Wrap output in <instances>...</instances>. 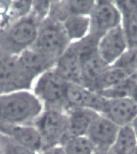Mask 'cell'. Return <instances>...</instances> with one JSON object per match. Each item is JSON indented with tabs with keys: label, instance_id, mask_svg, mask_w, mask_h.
I'll return each instance as SVG.
<instances>
[{
	"label": "cell",
	"instance_id": "obj_1",
	"mask_svg": "<svg viewBox=\"0 0 137 154\" xmlns=\"http://www.w3.org/2000/svg\"><path fill=\"white\" fill-rule=\"evenodd\" d=\"M43 106L32 91L0 95V126L33 125Z\"/></svg>",
	"mask_w": 137,
	"mask_h": 154
},
{
	"label": "cell",
	"instance_id": "obj_2",
	"mask_svg": "<svg viewBox=\"0 0 137 154\" xmlns=\"http://www.w3.org/2000/svg\"><path fill=\"white\" fill-rule=\"evenodd\" d=\"M39 24L31 16L0 29V51L19 56L35 42Z\"/></svg>",
	"mask_w": 137,
	"mask_h": 154
},
{
	"label": "cell",
	"instance_id": "obj_3",
	"mask_svg": "<svg viewBox=\"0 0 137 154\" xmlns=\"http://www.w3.org/2000/svg\"><path fill=\"white\" fill-rule=\"evenodd\" d=\"M68 84L53 68L35 79L31 91L43 104V109L67 112L69 108L67 101Z\"/></svg>",
	"mask_w": 137,
	"mask_h": 154
},
{
	"label": "cell",
	"instance_id": "obj_4",
	"mask_svg": "<svg viewBox=\"0 0 137 154\" xmlns=\"http://www.w3.org/2000/svg\"><path fill=\"white\" fill-rule=\"evenodd\" d=\"M41 137L43 149L62 145L67 137V116L64 111L43 109L34 122Z\"/></svg>",
	"mask_w": 137,
	"mask_h": 154
},
{
	"label": "cell",
	"instance_id": "obj_5",
	"mask_svg": "<svg viewBox=\"0 0 137 154\" xmlns=\"http://www.w3.org/2000/svg\"><path fill=\"white\" fill-rule=\"evenodd\" d=\"M35 79L26 72L19 56L0 51V95L18 91H31Z\"/></svg>",
	"mask_w": 137,
	"mask_h": 154
},
{
	"label": "cell",
	"instance_id": "obj_6",
	"mask_svg": "<svg viewBox=\"0 0 137 154\" xmlns=\"http://www.w3.org/2000/svg\"><path fill=\"white\" fill-rule=\"evenodd\" d=\"M71 44L62 23L47 18L38 26L32 48L58 60Z\"/></svg>",
	"mask_w": 137,
	"mask_h": 154
},
{
	"label": "cell",
	"instance_id": "obj_7",
	"mask_svg": "<svg viewBox=\"0 0 137 154\" xmlns=\"http://www.w3.org/2000/svg\"><path fill=\"white\" fill-rule=\"evenodd\" d=\"M90 18V34L100 38L111 30L121 25L122 16L115 1H96Z\"/></svg>",
	"mask_w": 137,
	"mask_h": 154
},
{
	"label": "cell",
	"instance_id": "obj_8",
	"mask_svg": "<svg viewBox=\"0 0 137 154\" xmlns=\"http://www.w3.org/2000/svg\"><path fill=\"white\" fill-rule=\"evenodd\" d=\"M120 128L99 113L91 123L86 137L93 145L95 152L107 154L112 146Z\"/></svg>",
	"mask_w": 137,
	"mask_h": 154
},
{
	"label": "cell",
	"instance_id": "obj_9",
	"mask_svg": "<svg viewBox=\"0 0 137 154\" xmlns=\"http://www.w3.org/2000/svg\"><path fill=\"white\" fill-rule=\"evenodd\" d=\"M100 114L119 128L130 126L137 116V103L130 97L106 99Z\"/></svg>",
	"mask_w": 137,
	"mask_h": 154
},
{
	"label": "cell",
	"instance_id": "obj_10",
	"mask_svg": "<svg viewBox=\"0 0 137 154\" xmlns=\"http://www.w3.org/2000/svg\"><path fill=\"white\" fill-rule=\"evenodd\" d=\"M128 48L121 25L103 35L99 40V55L109 66L114 64Z\"/></svg>",
	"mask_w": 137,
	"mask_h": 154
},
{
	"label": "cell",
	"instance_id": "obj_11",
	"mask_svg": "<svg viewBox=\"0 0 137 154\" xmlns=\"http://www.w3.org/2000/svg\"><path fill=\"white\" fill-rule=\"evenodd\" d=\"M106 99L82 84H69L67 90V101L69 108L92 110L100 114Z\"/></svg>",
	"mask_w": 137,
	"mask_h": 154
},
{
	"label": "cell",
	"instance_id": "obj_12",
	"mask_svg": "<svg viewBox=\"0 0 137 154\" xmlns=\"http://www.w3.org/2000/svg\"><path fill=\"white\" fill-rule=\"evenodd\" d=\"M54 68L67 83L82 84L81 60L73 43L58 59Z\"/></svg>",
	"mask_w": 137,
	"mask_h": 154
},
{
	"label": "cell",
	"instance_id": "obj_13",
	"mask_svg": "<svg viewBox=\"0 0 137 154\" xmlns=\"http://www.w3.org/2000/svg\"><path fill=\"white\" fill-rule=\"evenodd\" d=\"M0 133L37 153L43 149L41 137L34 125H2L0 126Z\"/></svg>",
	"mask_w": 137,
	"mask_h": 154
},
{
	"label": "cell",
	"instance_id": "obj_14",
	"mask_svg": "<svg viewBox=\"0 0 137 154\" xmlns=\"http://www.w3.org/2000/svg\"><path fill=\"white\" fill-rule=\"evenodd\" d=\"M23 67L31 76L36 79L43 73L53 69L57 60L31 47L19 55Z\"/></svg>",
	"mask_w": 137,
	"mask_h": 154
},
{
	"label": "cell",
	"instance_id": "obj_15",
	"mask_svg": "<svg viewBox=\"0 0 137 154\" xmlns=\"http://www.w3.org/2000/svg\"><path fill=\"white\" fill-rule=\"evenodd\" d=\"M96 1H73L58 0L51 1L49 17L62 23L68 17L74 15H89L93 9Z\"/></svg>",
	"mask_w": 137,
	"mask_h": 154
},
{
	"label": "cell",
	"instance_id": "obj_16",
	"mask_svg": "<svg viewBox=\"0 0 137 154\" xmlns=\"http://www.w3.org/2000/svg\"><path fill=\"white\" fill-rule=\"evenodd\" d=\"M67 137H86L87 132L99 113L79 108H69L67 110ZM65 142V141H64Z\"/></svg>",
	"mask_w": 137,
	"mask_h": 154
},
{
	"label": "cell",
	"instance_id": "obj_17",
	"mask_svg": "<svg viewBox=\"0 0 137 154\" xmlns=\"http://www.w3.org/2000/svg\"><path fill=\"white\" fill-rule=\"evenodd\" d=\"M122 16L123 31L128 48H137V1H115Z\"/></svg>",
	"mask_w": 137,
	"mask_h": 154
},
{
	"label": "cell",
	"instance_id": "obj_18",
	"mask_svg": "<svg viewBox=\"0 0 137 154\" xmlns=\"http://www.w3.org/2000/svg\"><path fill=\"white\" fill-rule=\"evenodd\" d=\"M81 64L82 85L93 91L97 81L103 72L109 67V65L102 60L99 55L98 51L83 58Z\"/></svg>",
	"mask_w": 137,
	"mask_h": 154
},
{
	"label": "cell",
	"instance_id": "obj_19",
	"mask_svg": "<svg viewBox=\"0 0 137 154\" xmlns=\"http://www.w3.org/2000/svg\"><path fill=\"white\" fill-rule=\"evenodd\" d=\"M70 43L84 38L90 34L89 15H74L68 17L62 23Z\"/></svg>",
	"mask_w": 137,
	"mask_h": 154
},
{
	"label": "cell",
	"instance_id": "obj_20",
	"mask_svg": "<svg viewBox=\"0 0 137 154\" xmlns=\"http://www.w3.org/2000/svg\"><path fill=\"white\" fill-rule=\"evenodd\" d=\"M137 149V136L132 125L120 128L112 146L107 154H134Z\"/></svg>",
	"mask_w": 137,
	"mask_h": 154
},
{
	"label": "cell",
	"instance_id": "obj_21",
	"mask_svg": "<svg viewBox=\"0 0 137 154\" xmlns=\"http://www.w3.org/2000/svg\"><path fill=\"white\" fill-rule=\"evenodd\" d=\"M130 76L131 75L124 71L119 69L117 67L109 66V67L103 72V74L99 79L94 87L93 91L99 93L101 91L117 85Z\"/></svg>",
	"mask_w": 137,
	"mask_h": 154
},
{
	"label": "cell",
	"instance_id": "obj_22",
	"mask_svg": "<svg viewBox=\"0 0 137 154\" xmlns=\"http://www.w3.org/2000/svg\"><path fill=\"white\" fill-rule=\"evenodd\" d=\"M136 84L137 77L135 74L131 75L123 81L118 84L117 85L101 91L99 94L105 99H117L125 98V97L131 98L132 91Z\"/></svg>",
	"mask_w": 137,
	"mask_h": 154
},
{
	"label": "cell",
	"instance_id": "obj_23",
	"mask_svg": "<svg viewBox=\"0 0 137 154\" xmlns=\"http://www.w3.org/2000/svg\"><path fill=\"white\" fill-rule=\"evenodd\" d=\"M31 7H32V1L11 0L6 23L3 27H6L20 19L29 16L31 14Z\"/></svg>",
	"mask_w": 137,
	"mask_h": 154
},
{
	"label": "cell",
	"instance_id": "obj_24",
	"mask_svg": "<svg viewBox=\"0 0 137 154\" xmlns=\"http://www.w3.org/2000/svg\"><path fill=\"white\" fill-rule=\"evenodd\" d=\"M66 154H94L95 149L87 137H71L62 145Z\"/></svg>",
	"mask_w": 137,
	"mask_h": 154
},
{
	"label": "cell",
	"instance_id": "obj_25",
	"mask_svg": "<svg viewBox=\"0 0 137 154\" xmlns=\"http://www.w3.org/2000/svg\"><path fill=\"white\" fill-rule=\"evenodd\" d=\"M127 72L130 75L137 72V48H128L119 60L111 65Z\"/></svg>",
	"mask_w": 137,
	"mask_h": 154
},
{
	"label": "cell",
	"instance_id": "obj_26",
	"mask_svg": "<svg viewBox=\"0 0 137 154\" xmlns=\"http://www.w3.org/2000/svg\"><path fill=\"white\" fill-rule=\"evenodd\" d=\"M0 152L1 154H38L2 133H0Z\"/></svg>",
	"mask_w": 137,
	"mask_h": 154
},
{
	"label": "cell",
	"instance_id": "obj_27",
	"mask_svg": "<svg viewBox=\"0 0 137 154\" xmlns=\"http://www.w3.org/2000/svg\"><path fill=\"white\" fill-rule=\"evenodd\" d=\"M51 1H32L31 15L39 25L49 17Z\"/></svg>",
	"mask_w": 137,
	"mask_h": 154
},
{
	"label": "cell",
	"instance_id": "obj_28",
	"mask_svg": "<svg viewBox=\"0 0 137 154\" xmlns=\"http://www.w3.org/2000/svg\"><path fill=\"white\" fill-rule=\"evenodd\" d=\"M38 154H66V152L62 145H58V146L44 149L40 152H38Z\"/></svg>",
	"mask_w": 137,
	"mask_h": 154
},
{
	"label": "cell",
	"instance_id": "obj_29",
	"mask_svg": "<svg viewBox=\"0 0 137 154\" xmlns=\"http://www.w3.org/2000/svg\"><path fill=\"white\" fill-rule=\"evenodd\" d=\"M131 98H132V100H134L135 102L137 103V84L135 85L134 90H133V91H132V96H131Z\"/></svg>",
	"mask_w": 137,
	"mask_h": 154
},
{
	"label": "cell",
	"instance_id": "obj_30",
	"mask_svg": "<svg viewBox=\"0 0 137 154\" xmlns=\"http://www.w3.org/2000/svg\"><path fill=\"white\" fill-rule=\"evenodd\" d=\"M132 128L134 129L135 132V134H136V136H137V116H136V118L135 119L134 121H133V123L132 124Z\"/></svg>",
	"mask_w": 137,
	"mask_h": 154
},
{
	"label": "cell",
	"instance_id": "obj_31",
	"mask_svg": "<svg viewBox=\"0 0 137 154\" xmlns=\"http://www.w3.org/2000/svg\"><path fill=\"white\" fill-rule=\"evenodd\" d=\"M134 154H137V149H136V150H135V152Z\"/></svg>",
	"mask_w": 137,
	"mask_h": 154
},
{
	"label": "cell",
	"instance_id": "obj_32",
	"mask_svg": "<svg viewBox=\"0 0 137 154\" xmlns=\"http://www.w3.org/2000/svg\"><path fill=\"white\" fill-rule=\"evenodd\" d=\"M136 77H137V72H136Z\"/></svg>",
	"mask_w": 137,
	"mask_h": 154
},
{
	"label": "cell",
	"instance_id": "obj_33",
	"mask_svg": "<svg viewBox=\"0 0 137 154\" xmlns=\"http://www.w3.org/2000/svg\"><path fill=\"white\" fill-rule=\"evenodd\" d=\"M94 154H97V153H96V152H95V153H94Z\"/></svg>",
	"mask_w": 137,
	"mask_h": 154
},
{
	"label": "cell",
	"instance_id": "obj_34",
	"mask_svg": "<svg viewBox=\"0 0 137 154\" xmlns=\"http://www.w3.org/2000/svg\"><path fill=\"white\" fill-rule=\"evenodd\" d=\"M0 154H1V152H0Z\"/></svg>",
	"mask_w": 137,
	"mask_h": 154
}]
</instances>
